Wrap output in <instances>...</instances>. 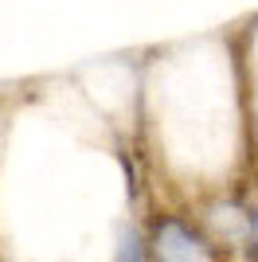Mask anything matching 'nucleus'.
<instances>
[{"instance_id":"1","label":"nucleus","mask_w":258,"mask_h":262,"mask_svg":"<svg viewBox=\"0 0 258 262\" xmlns=\"http://www.w3.org/2000/svg\"><path fill=\"white\" fill-rule=\"evenodd\" d=\"M145 262H223V254L196 223L180 215H164L149 231Z\"/></svg>"},{"instance_id":"2","label":"nucleus","mask_w":258,"mask_h":262,"mask_svg":"<svg viewBox=\"0 0 258 262\" xmlns=\"http://www.w3.org/2000/svg\"><path fill=\"white\" fill-rule=\"evenodd\" d=\"M118 262H145V243H141L137 231H129L125 243H121V258Z\"/></svg>"},{"instance_id":"3","label":"nucleus","mask_w":258,"mask_h":262,"mask_svg":"<svg viewBox=\"0 0 258 262\" xmlns=\"http://www.w3.org/2000/svg\"><path fill=\"white\" fill-rule=\"evenodd\" d=\"M247 239H250V254H258V188H254V204L247 211Z\"/></svg>"}]
</instances>
